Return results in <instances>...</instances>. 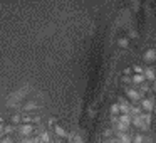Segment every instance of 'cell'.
Masks as SVG:
<instances>
[]
</instances>
